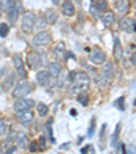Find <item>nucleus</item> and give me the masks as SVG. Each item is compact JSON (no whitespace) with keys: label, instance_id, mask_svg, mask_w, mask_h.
Segmentation results:
<instances>
[{"label":"nucleus","instance_id":"obj_2","mask_svg":"<svg viewBox=\"0 0 136 154\" xmlns=\"http://www.w3.org/2000/svg\"><path fill=\"white\" fill-rule=\"evenodd\" d=\"M90 86V78L86 72H76L75 71V75H74L72 79V87H74V91L75 90H87Z\"/></svg>","mask_w":136,"mask_h":154},{"label":"nucleus","instance_id":"obj_25","mask_svg":"<svg viewBox=\"0 0 136 154\" xmlns=\"http://www.w3.org/2000/svg\"><path fill=\"white\" fill-rule=\"evenodd\" d=\"M119 135H120V124H117L116 131H114V134L112 135V146L113 147H116V146L119 145Z\"/></svg>","mask_w":136,"mask_h":154},{"label":"nucleus","instance_id":"obj_10","mask_svg":"<svg viewBox=\"0 0 136 154\" xmlns=\"http://www.w3.org/2000/svg\"><path fill=\"white\" fill-rule=\"evenodd\" d=\"M42 60H41V55L40 53L32 52L27 55V66H29L32 70H37L38 67H41Z\"/></svg>","mask_w":136,"mask_h":154},{"label":"nucleus","instance_id":"obj_38","mask_svg":"<svg viewBox=\"0 0 136 154\" xmlns=\"http://www.w3.org/2000/svg\"><path fill=\"white\" fill-rule=\"evenodd\" d=\"M2 11H3V10H2V7H0V18H2Z\"/></svg>","mask_w":136,"mask_h":154},{"label":"nucleus","instance_id":"obj_32","mask_svg":"<svg viewBox=\"0 0 136 154\" xmlns=\"http://www.w3.org/2000/svg\"><path fill=\"white\" fill-rule=\"evenodd\" d=\"M37 149H38V142H37V140H34V142H32V143H30V146H29V150L32 151V153H34V151H37Z\"/></svg>","mask_w":136,"mask_h":154},{"label":"nucleus","instance_id":"obj_19","mask_svg":"<svg viewBox=\"0 0 136 154\" xmlns=\"http://www.w3.org/2000/svg\"><path fill=\"white\" fill-rule=\"evenodd\" d=\"M101 20H102V23H104L105 26H110V25L114 22V14H113L112 11H106L104 15H102Z\"/></svg>","mask_w":136,"mask_h":154},{"label":"nucleus","instance_id":"obj_24","mask_svg":"<svg viewBox=\"0 0 136 154\" xmlns=\"http://www.w3.org/2000/svg\"><path fill=\"white\" fill-rule=\"evenodd\" d=\"M47 25H48V22H47V19H45V17H38V19H35L34 27L37 30H41V29H45Z\"/></svg>","mask_w":136,"mask_h":154},{"label":"nucleus","instance_id":"obj_13","mask_svg":"<svg viewBox=\"0 0 136 154\" xmlns=\"http://www.w3.org/2000/svg\"><path fill=\"white\" fill-rule=\"evenodd\" d=\"M61 12L65 17H72L75 14V6L71 0H64L63 4H61Z\"/></svg>","mask_w":136,"mask_h":154},{"label":"nucleus","instance_id":"obj_39","mask_svg":"<svg viewBox=\"0 0 136 154\" xmlns=\"http://www.w3.org/2000/svg\"><path fill=\"white\" fill-rule=\"evenodd\" d=\"M76 3H80V0H76Z\"/></svg>","mask_w":136,"mask_h":154},{"label":"nucleus","instance_id":"obj_20","mask_svg":"<svg viewBox=\"0 0 136 154\" xmlns=\"http://www.w3.org/2000/svg\"><path fill=\"white\" fill-rule=\"evenodd\" d=\"M45 19H47L48 23H55L57 20V14H56L55 10H47L45 11Z\"/></svg>","mask_w":136,"mask_h":154},{"label":"nucleus","instance_id":"obj_4","mask_svg":"<svg viewBox=\"0 0 136 154\" xmlns=\"http://www.w3.org/2000/svg\"><path fill=\"white\" fill-rule=\"evenodd\" d=\"M35 15L33 14L32 11H27L23 14L22 17V22H20V26H22V30L25 33H30L33 29H34V25H35Z\"/></svg>","mask_w":136,"mask_h":154},{"label":"nucleus","instance_id":"obj_17","mask_svg":"<svg viewBox=\"0 0 136 154\" xmlns=\"http://www.w3.org/2000/svg\"><path fill=\"white\" fill-rule=\"evenodd\" d=\"M17 146L19 149H26L27 147V135L25 132H19L17 135Z\"/></svg>","mask_w":136,"mask_h":154},{"label":"nucleus","instance_id":"obj_15","mask_svg":"<svg viewBox=\"0 0 136 154\" xmlns=\"http://www.w3.org/2000/svg\"><path fill=\"white\" fill-rule=\"evenodd\" d=\"M64 53H65V45H64V42L56 44L55 48H53V55H55V57L56 59H63Z\"/></svg>","mask_w":136,"mask_h":154},{"label":"nucleus","instance_id":"obj_34","mask_svg":"<svg viewBox=\"0 0 136 154\" xmlns=\"http://www.w3.org/2000/svg\"><path fill=\"white\" fill-rule=\"evenodd\" d=\"M40 145H41V147H45V146H47V138L45 137H41L40 138Z\"/></svg>","mask_w":136,"mask_h":154},{"label":"nucleus","instance_id":"obj_14","mask_svg":"<svg viewBox=\"0 0 136 154\" xmlns=\"http://www.w3.org/2000/svg\"><path fill=\"white\" fill-rule=\"evenodd\" d=\"M131 8L129 0H117L116 2V10L120 14H127Z\"/></svg>","mask_w":136,"mask_h":154},{"label":"nucleus","instance_id":"obj_1","mask_svg":"<svg viewBox=\"0 0 136 154\" xmlns=\"http://www.w3.org/2000/svg\"><path fill=\"white\" fill-rule=\"evenodd\" d=\"M113 75H114V66H113L112 61H106L105 66L102 67L101 74H99L98 78L95 79V82L99 86H106V85L112 81Z\"/></svg>","mask_w":136,"mask_h":154},{"label":"nucleus","instance_id":"obj_16","mask_svg":"<svg viewBox=\"0 0 136 154\" xmlns=\"http://www.w3.org/2000/svg\"><path fill=\"white\" fill-rule=\"evenodd\" d=\"M48 71H49V74L53 76V78H57V76L60 75V72H61L60 64L56 63V61H53V63H49V64H48Z\"/></svg>","mask_w":136,"mask_h":154},{"label":"nucleus","instance_id":"obj_12","mask_svg":"<svg viewBox=\"0 0 136 154\" xmlns=\"http://www.w3.org/2000/svg\"><path fill=\"white\" fill-rule=\"evenodd\" d=\"M89 57L94 64H104L105 61H106V55H105L101 49H98V48H94Z\"/></svg>","mask_w":136,"mask_h":154},{"label":"nucleus","instance_id":"obj_5","mask_svg":"<svg viewBox=\"0 0 136 154\" xmlns=\"http://www.w3.org/2000/svg\"><path fill=\"white\" fill-rule=\"evenodd\" d=\"M50 40H52V37H50L49 33L45 32V30H41L33 37L32 44L34 47H45V45H48L50 42Z\"/></svg>","mask_w":136,"mask_h":154},{"label":"nucleus","instance_id":"obj_26","mask_svg":"<svg viewBox=\"0 0 136 154\" xmlns=\"http://www.w3.org/2000/svg\"><path fill=\"white\" fill-rule=\"evenodd\" d=\"M94 6H95V8L98 10L99 12H104V10L107 8V3L105 2V0H98V2H97Z\"/></svg>","mask_w":136,"mask_h":154},{"label":"nucleus","instance_id":"obj_29","mask_svg":"<svg viewBox=\"0 0 136 154\" xmlns=\"http://www.w3.org/2000/svg\"><path fill=\"white\" fill-rule=\"evenodd\" d=\"M78 102L79 104H82L83 106H86V105L89 104V96H87V94H79L78 96Z\"/></svg>","mask_w":136,"mask_h":154},{"label":"nucleus","instance_id":"obj_8","mask_svg":"<svg viewBox=\"0 0 136 154\" xmlns=\"http://www.w3.org/2000/svg\"><path fill=\"white\" fill-rule=\"evenodd\" d=\"M12 63H14V67H15V70H17L18 75L22 76V78H26L27 72H26V68H25V64H23L22 57H20L19 55H15L14 57H12Z\"/></svg>","mask_w":136,"mask_h":154},{"label":"nucleus","instance_id":"obj_6","mask_svg":"<svg viewBox=\"0 0 136 154\" xmlns=\"http://www.w3.org/2000/svg\"><path fill=\"white\" fill-rule=\"evenodd\" d=\"M35 105V102L30 98H19L17 102L14 104V109L15 112H22V111H26V109H32L33 106Z\"/></svg>","mask_w":136,"mask_h":154},{"label":"nucleus","instance_id":"obj_22","mask_svg":"<svg viewBox=\"0 0 136 154\" xmlns=\"http://www.w3.org/2000/svg\"><path fill=\"white\" fill-rule=\"evenodd\" d=\"M37 112H38V116L44 117V116H47V115H48L49 108H48V105L44 104V102H38V104H37Z\"/></svg>","mask_w":136,"mask_h":154},{"label":"nucleus","instance_id":"obj_28","mask_svg":"<svg viewBox=\"0 0 136 154\" xmlns=\"http://www.w3.org/2000/svg\"><path fill=\"white\" fill-rule=\"evenodd\" d=\"M45 128H47V132L49 134V137H50V142H52V143H56V142H55V138H53V132H52V119H50L49 122L47 123V127H45Z\"/></svg>","mask_w":136,"mask_h":154},{"label":"nucleus","instance_id":"obj_31","mask_svg":"<svg viewBox=\"0 0 136 154\" xmlns=\"http://www.w3.org/2000/svg\"><path fill=\"white\" fill-rule=\"evenodd\" d=\"M7 132V123L3 119H0V135H4Z\"/></svg>","mask_w":136,"mask_h":154},{"label":"nucleus","instance_id":"obj_36","mask_svg":"<svg viewBox=\"0 0 136 154\" xmlns=\"http://www.w3.org/2000/svg\"><path fill=\"white\" fill-rule=\"evenodd\" d=\"M15 149H17V147H15V146H14V147L8 149V150H7V151H6V153H7V154H12V153H14V151H15Z\"/></svg>","mask_w":136,"mask_h":154},{"label":"nucleus","instance_id":"obj_40","mask_svg":"<svg viewBox=\"0 0 136 154\" xmlns=\"http://www.w3.org/2000/svg\"><path fill=\"white\" fill-rule=\"evenodd\" d=\"M19 2H20V0H19Z\"/></svg>","mask_w":136,"mask_h":154},{"label":"nucleus","instance_id":"obj_23","mask_svg":"<svg viewBox=\"0 0 136 154\" xmlns=\"http://www.w3.org/2000/svg\"><path fill=\"white\" fill-rule=\"evenodd\" d=\"M8 12V19L11 20L12 23H17V20H18V18H19V10H18V7H15V8H12V10H10V11H7Z\"/></svg>","mask_w":136,"mask_h":154},{"label":"nucleus","instance_id":"obj_37","mask_svg":"<svg viewBox=\"0 0 136 154\" xmlns=\"http://www.w3.org/2000/svg\"><path fill=\"white\" fill-rule=\"evenodd\" d=\"M52 3L55 4V6H59V4H60V0H52Z\"/></svg>","mask_w":136,"mask_h":154},{"label":"nucleus","instance_id":"obj_18","mask_svg":"<svg viewBox=\"0 0 136 154\" xmlns=\"http://www.w3.org/2000/svg\"><path fill=\"white\" fill-rule=\"evenodd\" d=\"M113 52H114V56H116L117 60H121L122 57V47L120 44L119 37H114V48H113Z\"/></svg>","mask_w":136,"mask_h":154},{"label":"nucleus","instance_id":"obj_21","mask_svg":"<svg viewBox=\"0 0 136 154\" xmlns=\"http://www.w3.org/2000/svg\"><path fill=\"white\" fill-rule=\"evenodd\" d=\"M14 82H15V75L14 74H10L8 76H6V81H4V90H10V89L15 87Z\"/></svg>","mask_w":136,"mask_h":154},{"label":"nucleus","instance_id":"obj_9","mask_svg":"<svg viewBox=\"0 0 136 154\" xmlns=\"http://www.w3.org/2000/svg\"><path fill=\"white\" fill-rule=\"evenodd\" d=\"M120 29L125 33H135L136 32V22L132 18H122L120 20Z\"/></svg>","mask_w":136,"mask_h":154},{"label":"nucleus","instance_id":"obj_33","mask_svg":"<svg viewBox=\"0 0 136 154\" xmlns=\"http://www.w3.org/2000/svg\"><path fill=\"white\" fill-rule=\"evenodd\" d=\"M94 128H95V120L93 119V122H91V127H90V130H89V137H91V135L94 134Z\"/></svg>","mask_w":136,"mask_h":154},{"label":"nucleus","instance_id":"obj_27","mask_svg":"<svg viewBox=\"0 0 136 154\" xmlns=\"http://www.w3.org/2000/svg\"><path fill=\"white\" fill-rule=\"evenodd\" d=\"M10 32V27L7 23H0V37H7Z\"/></svg>","mask_w":136,"mask_h":154},{"label":"nucleus","instance_id":"obj_30","mask_svg":"<svg viewBox=\"0 0 136 154\" xmlns=\"http://www.w3.org/2000/svg\"><path fill=\"white\" fill-rule=\"evenodd\" d=\"M114 106H117L120 111H124V97H120L117 101H114Z\"/></svg>","mask_w":136,"mask_h":154},{"label":"nucleus","instance_id":"obj_7","mask_svg":"<svg viewBox=\"0 0 136 154\" xmlns=\"http://www.w3.org/2000/svg\"><path fill=\"white\" fill-rule=\"evenodd\" d=\"M17 117H18L20 124L26 127V125H30L33 123V120H34V113L32 112V109H26V111L18 112Z\"/></svg>","mask_w":136,"mask_h":154},{"label":"nucleus","instance_id":"obj_11","mask_svg":"<svg viewBox=\"0 0 136 154\" xmlns=\"http://www.w3.org/2000/svg\"><path fill=\"white\" fill-rule=\"evenodd\" d=\"M52 78L53 76L50 75L48 70H41V71H38L37 75H35V79H37L38 85H41V86H49Z\"/></svg>","mask_w":136,"mask_h":154},{"label":"nucleus","instance_id":"obj_35","mask_svg":"<svg viewBox=\"0 0 136 154\" xmlns=\"http://www.w3.org/2000/svg\"><path fill=\"white\" fill-rule=\"evenodd\" d=\"M131 60H132L133 66H136V52H135V53H133V55H132V59H131Z\"/></svg>","mask_w":136,"mask_h":154},{"label":"nucleus","instance_id":"obj_3","mask_svg":"<svg viewBox=\"0 0 136 154\" xmlns=\"http://www.w3.org/2000/svg\"><path fill=\"white\" fill-rule=\"evenodd\" d=\"M33 87H32V83L26 79H22L17 83V86L14 87V90H12V97L14 98H23L26 97L29 93H32Z\"/></svg>","mask_w":136,"mask_h":154}]
</instances>
